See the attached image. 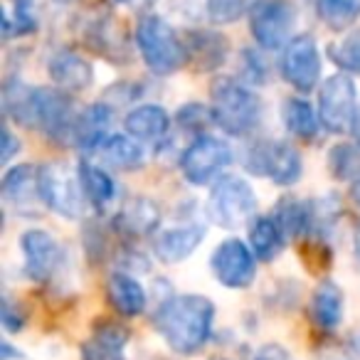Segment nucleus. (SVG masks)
<instances>
[{
  "label": "nucleus",
  "instance_id": "f257e3e1",
  "mask_svg": "<svg viewBox=\"0 0 360 360\" xmlns=\"http://www.w3.org/2000/svg\"><path fill=\"white\" fill-rule=\"evenodd\" d=\"M215 304L200 294H180L163 301L158 314L153 316V326L160 338L180 355H195L205 348L212 333Z\"/></svg>",
  "mask_w": 360,
  "mask_h": 360
},
{
  "label": "nucleus",
  "instance_id": "f03ea898",
  "mask_svg": "<svg viewBox=\"0 0 360 360\" xmlns=\"http://www.w3.org/2000/svg\"><path fill=\"white\" fill-rule=\"evenodd\" d=\"M212 119L225 134L250 136L264 116L262 99L235 77H215L210 86Z\"/></svg>",
  "mask_w": 360,
  "mask_h": 360
},
{
  "label": "nucleus",
  "instance_id": "7ed1b4c3",
  "mask_svg": "<svg viewBox=\"0 0 360 360\" xmlns=\"http://www.w3.org/2000/svg\"><path fill=\"white\" fill-rule=\"evenodd\" d=\"M134 40L141 52V60L153 75L168 77L188 65L186 40L175 32V27L165 18L153 15V13L141 15L136 22Z\"/></svg>",
  "mask_w": 360,
  "mask_h": 360
},
{
  "label": "nucleus",
  "instance_id": "20e7f679",
  "mask_svg": "<svg viewBox=\"0 0 360 360\" xmlns=\"http://www.w3.org/2000/svg\"><path fill=\"white\" fill-rule=\"evenodd\" d=\"M257 193L240 175H220L212 183L210 200H207V215L222 230H237L250 225L257 215Z\"/></svg>",
  "mask_w": 360,
  "mask_h": 360
},
{
  "label": "nucleus",
  "instance_id": "39448f33",
  "mask_svg": "<svg viewBox=\"0 0 360 360\" xmlns=\"http://www.w3.org/2000/svg\"><path fill=\"white\" fill-rule=\"evenodd\" d=\"M77 111L72 96L60 86H32L30 129H40L55 143H72Z\"/></svg>",
  "mask_w": 360,
  "mask_h": 360
},
{
  "label": "nucleus",
  "instance_id": "423d86ee",
  "mask_svg": "<svg viewBox=\"0 0 360 360\" xmlns=\"http://www.w3.org/2000/svg\"><path fill=\"white\" fill-rule=\"evenodd\" d=\"M40 193L45 207L62 217L77 220L86 205L84 188H82L79 170H72L67 163L40 165Z\"/></svg>",
  "mask_w": 360,
  "mask_h": 360
},
{
  "label": "nucleus",
  "instance_id": "0eeeda50",
  "mask_svg": "<svg viewBox=\"0 0 360 360\" xmlns=\"http://www.w3.org/2000/svg\"><path fill=\"white\" fill-rule=\"evenodd\" d=\"M245 165L252 175L269 178L274 186H294L301 178V153L286 141H262L250 148Z\"/></svg>",
  "mask_w": 360,
  "mask_h": 360
},
{
  "label": "nucleus",
  "instance_id": "6e6552de",
  "mask_svg": "<svg viewBox=\"0 0 360 360\" xmlns=\"http://www.w3.org/2000/svg\"><path fill=\"white\" fill-rule=\"evenodd\" d=\"M296 6L291 0H257L250 13V30L262 50H284L294 37Z\"/></svg>",
  "mask_w": 360,
  "mask_h": 360
},
{
  "label": "nucleus",
  "instance_id": "1a4fd4ad",
  "mask_svg": "<svg viewBox=\"0 0 360 360\" xmlns=\"http://www.w3.org/2000/svg\"><path fill=\"white\" fill-rule=\"evenodd\" d=\"M355 114H358V91L350 75L340 72L328 77L319 89V116L323 129L333 134L353 131Z\"/></svg>",
  "mask_w": 360,
  "mask_h": 360
},
{
  "label": "nucleus",
  "instance_id": "9d476101",
  "mask_svg": "<svg viewBox=\"0 0 360 360\" xmlns=\"http://www.w3.org/2000/svg\"><path fill=\"white\" fill-rule=\"evenodd\" d=\"M230 160L232 150L225 141L202 134L186 148V153L180 158V170L193 186H210L220 178V173L230 165Z\"/></svg>",
  "mask_w": 360,
  "mask_h": 360
},
{
  "label": "nucleus",
  "instance_id": "9b49d317",
  "mask_svg": "<svg viewBox=\"0 0 360 360\" xmlns=\"http://www.w3.org/2000/svg\"><path fill=\"white\" fill-rule=\"evenodd\" d=\"M281 77L301 94H309L321 79V52L311 35H294L281 50Z\"/></svg>",
  "mask_w": 360,
  "mask_h": 360
},
{
  "label": "nucleus",
  "instance_id": "f8f14e48",
  "mask_svg": "<svg viewBox=\"0 0 360 360\" xmlns=\"http://www.w3.org/2000/svg\"><path fill=\"white\" fill-rule=\"evenodd\" d=\"M210 269L225 289H247L257 276V257L250 245L230 237L212 252Z\"/></svg>",
  "mask_w": 360,
  "mask_h": 360
},
{
  "label": "nucleus",
  "instance_id": "ddd939ff",
  "mask_svg": "<svg viewBox=\"0 0 360 360\" xmlns=\"http://www.w3.org/2000/svg\"><path fill=\"white\" fill-rule=\"evenodd\" d=\"M22 257H25V274L35 284H47L62 264V247L50 232L27 230L20 237Z\"/></svg>",
  "mask_w": 360,
  "mask_h": 360
},
{
  "label": "nucleus",
  "instance_id": "4468645a",
  "mask_svg": "<svg viewBox=\"0 0 360 360\" xmlns=\"http://www.w3.org/2000/svg\"><path fill=\"white\" fill-rule=\"evenodd\" d=\"M0 193H3L6 205L13 207L15 212L27 217L37 215L40 205H45L40 193V168H35L32 163H22L11 168L6 173V178H3Z\"/></svg>",
  "mask_w": 360,
  "mask_h": 360
},
{
  "label": "nucleus",
  "instance_id": "2eb2a0df",
  "mask_svg": "<svg viewBox=\"0 0 360 360\" xmlns=\"http://www.w3.org/2000/svg\"><path fill=\"white\" fill-rule=\"evenodd\" d=\"M47 75H50L52 84L60 86L67 94H79V91L89 89L94 82V70H91L89 60L70 47H60L52 52L47 60Z\"/></svg>",
  "mask_w": 360,
  "mask_h": 360
},
{
  "label": "nucleus",
  "instance_id": "dca6fc26",
  "mask_svg": "<svg viewBox=\"0 0 360 360\" xmlns=\"http://www.w3.org/2000/svg\"><path fill=\"white\" fill-rule=\"evenodd\" d=\"M202 237H205V225H195V222L160 230L153 237V255L163 264H178V262L188 259L198 250Z\"/></svg>",
  "mask_w": 360,
  "mask_h": 360
},
{
  "label": "nucleus",
  "instance_id": "f3484780",
  "mask_svg": "<svg viewBox=\"0 0 360 360\" xmlns=\"http://www.w3.org/2000/svg\"><path fill=\"white\" fill-rule=\"evenodd\" d=\"M188 47V65H195L200 72H212L222 67L230 55V42L215 30H188L183 35Z\"/></svg>",
  "mask_w": 360,
  "mask_h": 360
},
{
  "label": "nucleus",
  "instance_id": "a211bd4d",
  "mask_svg": "<svg viewBox=\"0 0 360 360\" xmlns=\"http://www.w3.org/2000/svg\"><path fill=\"white\" fill-rule=\"evenodd\" d=\"M124 126L139 143H158L170 131V116L158 104H141L126 114Z\"/></svg>",
  "mask_w": 360,
  "mask_h": 360
},
{
  "label": "nucleus",
  "instance_id": "6ab92c4d",
  "mask_svg": "<svg viewBox=\"0 0 360 360\" xmlns=\"http://www.w3.org/2000/svg\"><path fill=\"white\" fill-rule=\"evenodd\" d=\"M111 116L114 114H111L109 104H104V101L101 104H91L84 111H79L75 121V129H72V146L84 150H94L106 136H111L109 134Z\"/></svg>",
  "mask_w": 360,
  "mask_h": 360
},
{
  "label": "nucleus",
  "instance_id": "aec40b11",
  "mask_svg": "<svg viewBox=\"0 0 360 360\" xmlns=\"http://www.w3.org/2000/svg\"><path fill=\"white\" fill-rule=\"evenodd\" d=\"M158 222H160V210L148 198H134L114 217L116 232H121L124 237H134V240L136 237L150 235L158 227Z\"/></svg>",
  "mask_w": 360,
  "mask_h": 360
},
{
  "label": "nucleus",
  "instance_id": "412c9836",
  "mask_svg": "<svg viewBox=\"0 0 360 360\" xmlns=\"http://www.w3.org/2000/svg\"><path fill=\"white\" fill-rule=\"evenodd\" d=\"M101 165H111L116 170H136L143 165V148L129 134H111L94 148Z\"/></svg>",
  "mask_w": 360,
  "mask_h": 360
},
{
  "label": "nucleus",
  "instance_id": "4be33fe9",
  "mask_svg": "<svg viewBox=\"0 0 360 360\" xmlns=\"http://www.w3.org/2000/svg\"><path fill=\"white\" fill-rule=\"evenodd\" d=\"M126 340H129V328L101 321L94 330V338L82 345V360H126Z\"/></svg>",
  "mask_w": 360,
  "mask_h": 360
},
{
  "label": "nucleus",
  "instance_id": "5701e85b",
  "mask_svg": "<svg viewBox=\"0 0 360 360\" xmlns=\"http://www.w3.org/2000/svg\"><path fill=\"white\" fill-rule=\"evenodd\" d=\"M106 296L109 304L119 311L121 316H139L146 309V289L139 279H134L126 271H114L106 284Z\"/></svg>",
  "mask_w": 360,
  "mask_h": 360
},
{
  "label": "nucleus",
  "instance_id": "b1692460",
  "mask_svg": "<svg viewBox=\"0 0 360 360\" xmlns=\"http://www.w3.org/2000/svg\"><path fill=\"white\" fill-rule=\"evenodd\" d=\"M311 321L321 330H335L343 321V291L335 281H321L311 296Z\"/></svg>",
  "mask_w": 360,
  "mask_h": 360
},
{
  "label": "nucleus",
  "instance_id": "393cba45",
  "mask_svg": "<svg viewBox=\"0 0 360 360\" xmlns=\"http://www.w3.org/2000/svg\"><path fill=\"white\" fill-rule=\"evenodd\" d=\"M286 232L276 222L274 215L255 217L250 222V247L259 262H271L284 250Z\"/></svg>",
  "mask_w": 360,
  "mask_h": 360
},
{
  "label": "nucleus",
  "instance_id": "a878e982",
  "mask_svg": "<svg viewBox=\"0 0 360 360\" xmlns=\"http://www.w3.org/2000/svg\"><path fill=\"white\" fill-rule=\"evenodd\" d=\"M84 40L91 45V50L99 52V55H104L106 60H114L119 62L121 57H126L129 52H126V42L124 37H121L119 27H116V22L111 20V15H96L94 20L86 25L84 30Z\"/></svg>",
  "mask_w": 360,
  "mask_h": 360
},
{
  "label": "nucleus",
  "instance_id": "bb28decb",
  "mask_svg": "<svg viewBox=\"0 0 360 360\" xmlns=\"http://www.w3.org/2000/svg\"><path fill=\"white\" fill-rule=\"evenodd\" d=\"M79 180H82V188H84V195L86 202L94 205L96 210H104L106 205H111L116 198V186L111 175L104 170L101 163H91V160H82L79 163Z\"/></svg>",
  "mask_w": 360,
  "mask_h": 360
},
{
  "label": "nucleus",
  "instance_id": "cd10ccee",
  "mask_svg": "<svg viewBox=\"0 0 360 360\" xmlns=\"http://www.w3.org/2000/svg\"><path fill=\"white\" fill-rule=\"evenodd\" d=\"M281 119H284V126L289 129L291 136L296 139L311 141L319 136L321 131V116L314 111V106L309 101L299 99V96H291V99L284 101V109H281Z\"/></svg>",
  "mask_w": 360,
  "mask_h": 360
},
{
  "label": "nucleus",
  "instance_id": "c85d7f7f",
  "mask_svg": "<svg viewBox=\"0 0 360 360\" xmlns=\"http://www.w3.org/2000/svg\"><path fill=\"white\" fill-rule=\"evenodd\" d=\"M316 13L328 30H348L360 15V0H316Z\"/></svg>",
  "mask_w": 360,
  "mask_h": 360
},
{
  "label": "nucleus",
  "instance_id": "c756f323",
  "mask_svg": "<svg viewBox=\"0 0 360 360\" xmlns=\"http://www.w3.org/2000/svg\"><path fill=\"white\" fill-rule=\"evenodd\" d=\"M276 222L281 225V230L286 232V237H301L306 230H311V205L301 202L296 198H284L279 200L274 210Z\"/></svg>",
  "mask_w": 360,
  "mask_h": 360
},
{
  "label": "nucleus",
  "instance_id": "7c9ffc66",
  "mask_svg": "<svg viewBox=\"0 0 360 360\" xmlns=\"http://www.w3.org/2000/svg\"><path fill=\"white\" fill-rule=\"evenodd\" d=\"M328 57L335 67L345 72V75L360 77V30L345 35L343 40L328 45Z\"/></svg>",
  "mask_w": 360,
  "mask_h": 360
},
{
  "label": "nucleus",
  "instance_id": "2f4dec72",
  "mask_svg": "<svg viewBox=\"0 0 360 360\" xmlns=\"http://www.w3.org/2000/svg\"><path fill=\"white\" fill-rule=\"evenodd\" d=\"M35 30H37V20H35V13H32V0H15L13 11L6 8V13H3V35H6V40L30 35Z\"/></svg>",
  "mask_w": 360,
  "mask_h": 360
},
{
  "label": "nucleus",
  "instance_id": "473e14b6",
  "mask_svg": "<svg viewBox=\"0 0 360 360\" xmlns=\"http://www.w3.org/2000/svg\"><path fill=\"white\" fill-rule=\"evenodd\" d=\"M257 0H205V13L215 25H230L250 15Z\"/></svg>",
  "mask_w": 360,
  "mask_h": 360
},
{
  "label": "nucleus",
  "instance_id": "72a5a7b5",
  "mask_svg": "<svg viewBox=\"0 0 360 360\" xmlns=\"http://www.w3.org/2000/svg\"><path fill=\"white\" fill-rule=\"evenodd\" d=\"M330 175L338 180H350L360 173V148L355 143H338L328 153Z\"/></svg>",
  "mask_w": 360,
  "mask_h": 360
},
{
  "label": "nucleus",
  "instance_id": "f704fd0d",
  "mask_svg": "<svg viewBox=\"0 0 360 360\" xmlns=\"http://www.w3.org/2000/svg\"><path fill=\"white\" fill-rule=\"evenodd\" d=\"M210 121H215L212 119V109H207V106H202V104H186L178 111V124L188 131L202 129V126H207Z\"/></svg>",
  "mask_w": 360,
  "mask_h": 360
},
{
  "label": "nucleus",
  "instance_id": "c9c22d12",
  "mask_svg": "<svg viewBox=\"0 0 360 360\" xmlns=\"http://www.w3.org/2000/svg\"><path fill=\"white\" fill-rule=\"evenodd\" d=\"M0 321H3V328L8 333H18L25 326V314H22L20 304H15L8 294L0 301Z\"/></svg>",
  "mask_w": 360,
  "mask_h": 360
},
{
  "label": "nucleus",
  "instance_id": "e433bc0d",
  "mask_svg": "<svg viewBox=\"0 0 360 360\" xmlns=\"http://www.w3.org/2000/svg\"><path fill=\"white\" fill-rule=\"evenodd\" d=\"M242 62H245V77L250 84H262V82L266 79V67L264 62H262V57L257 55V52L252 50H245L242 52Z\"/></svg>",
  "mask_w": 360,
  "mask_h": 360
},
{
  "label": "nucleus",
  "instance_id": "4c0bfd02",
  "mask_svg": "<svg viewBox=\"0 0 360 360\" xmlns=\"http://www.w3.org/2000/svg\"><path fill=\"white\" fill-rule=\"evenodd\" d=\"M15 153H20V139H15V134L6 126L3 129V146H0V163L8 165Z\"/></svg>",
  "mask_w": 360,
  "mask_h": 360
},
{
  "label": "nucleus",
  "instance_id": "58836bf2",
  "mask_svg": "<svg viewBox=\"0 0 360 360\" xmlns=\"http://www.w3.org/2000/svg\"><path fill=\"white\" fill-rule=\"evenodd\" d=\"M257 360H286V350L279 348V345H266V348L257 355Z\"/></svg>",
  "mask_w": 360,
  "mask_h": 360
},
{
  "label": "nucleus",
  "instance_id": "ea45409f",
  "mask_svg": "<svg viewBox=\"0 0 360 360\" xmlns=\"http://www.w3.org/2000/svg\"><path fill=\"white\" fill-rule=\"evenodd\" d=\"M116 3H121L124 8H131V11L143 13V11H148V8H153L158 0H116Z\"/></svg>",
  "mask_w": 360,
  "mask_h": 360
},
{
  "label": "nucleus",
  "instance_id": "a19ab883",
  "mask_svg": "<svg viewBox=\"0 0 360 360\" xmlns=\"http://www.w3.org/2000/svg\"><path fill=\"white\" fill-rule=\"evenodd\" d=\"M11 358H22V353L20 350H13V345L8 340H3L0 343V360H11Z\"/></svg>",
  "mask_w": 360,
  "mask_h": 360
},
{
  "label": "nucleus",
  "instance_id": "79ce46f5",
  "mask_svg": "<svg viewBox=\"0 0 360 360\" xmlns=\"http://www.w3.org/2000/svg\"><path fill=\"white\" fill-rule=\"evenodd\" d=\"M353 134L358 136V141H360V106H358V114H355V121H353Z\"/></svg>",
  "mask_w": 360,
  "mask_h": 360
},
{
  "label": "nucleus",
  "instance_id": "37998d69",
  "mask_svg": "<svg viewBox=\"0 0 360 360\" xmlns=\"http://www.w3.org/2000/svg\"><path fill=\"white\" fill-rule=\"evenodd\" d=\"M355 259L360 262V235L355 237Z\"/></svg>",
  "mask_w": 360,
  "mask_h": 360
},
{
  "label": "nucleus",
  "instance_id": "c03bdc74",
  "mask_svg": "<svg viewBox=\"0 0 360 360\" xmlns=\"http://www.w3.org/2000/svg\"><path fill=\"white\" fill-rule=\"evenodd\" d=\"M55 3H72V0H55Z\"/></svg>",
  "mask_w": 360,
  "mask_h": 360
}]
</instances>
